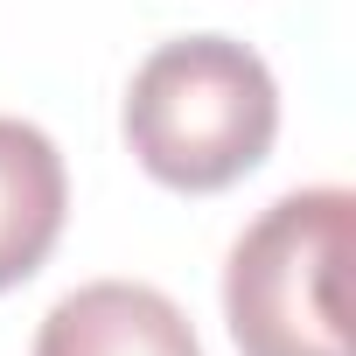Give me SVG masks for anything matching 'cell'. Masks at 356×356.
<instances>
[{"instance_id":"cell-1","label":"cell","mask_w":356,"mask_h":356,"mask_svg":"<svg viewBox=\"0 0 356 356\" xmlns=\"http://www.w3.org/2000/svg\"><path fill=\"white\" fill-rule=\"evenodd\" d=\"M280 133V84L266 56H252L231 35H189L161 42L126 91V140L140 168L168 189H231L238 175L266 161Z\"/></svg>"},{"instance_id":"cell-4","label":"cell","mask_w":356,"mask_h":356,"mask_svg":"<svg viewBox=\"0 0 356 356\" xmlns=\"http://www.w3.org/2000/svg\"><path fill=\"white\" fill-rule=\"evenodd\" d=\"M63 210L70 182L56 140L29 119H0V293L49 259V245L63 238Z\"/></svg>"},{"instance_id":"cell-3","label":"cell","mask_w":356,"mask_h":356,"mask_svg":"<svg viewBox=\"0 0 356 356\" xmlns=\"http://www.w3.org/2000/svg\"><path fill=\"white\" fill-rule=\"evenodd\" d=\"M35 356H203V342L161 286L91 280L49 307Z\"/></svg>"},{"instance_id":"cell-2","label":"cell","mask_w":356,"mask_h":356,"mask_svg":"<svg viewBox=\"0 0 356 356\" xmlns=\"http://www.w3.org/2000/svg\"><path fill=\"white\" fill-rule=\"evenodd\" d=\"M349 189L280 196L224 266V321L238 356H349L342 342V252H349Z\"/></svg>"}]
</instances>
